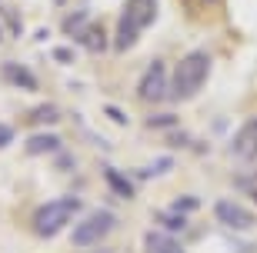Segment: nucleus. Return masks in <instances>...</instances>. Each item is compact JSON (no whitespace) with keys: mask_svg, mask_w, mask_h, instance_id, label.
Masks as SVG:
<instances>
[{"mask_svg":"<svg viewBox=\"0 0 257 253\" xmlns=\"http://www.w3.org/2000/svg\"><path fill=\"white\" fill-rule=\"evenodd\" d=\"M0 77H4L7 84L20 87V90H37V87H40V80L30 74L24 64H4V67H0Z\"/></svg>","mask_w":257,"mask_h":253,"instance_id":"nucleus-8","label":"nucleus"},{"mask_svg":"<svg viewBox=\"0 0 257 253\" xmlns=\"http://www.w3.org/2000/svg\"><path fill=\"white\" fill-rule=\"evenodd\" d=\"M157 253H184V246L177 243V240H167V243H164V246H161Z\"/></svg>","mask_w":257,"mask_h":253,"instance_id":"nucleus-21","label":"nucleus"},{"mask_svg":"<svg viewBox=\"0 0 257 253\" xmlns=\"http://www.w3.org/2000/svg\"><path fill=\"white\" fill-rule=\"evenodd\" d=\"M77 40H80L90 54H104L107 50V34H104L100 24H84V30H77Z\"/></svg>","mask_w":257,"mask_h":253,"instance_id":"nucleus-9","label":"nucleus"},{"mask_svg":"<svg viewBox=\"0 0 257 253\" xmlns=\"http://www.w3.org/2000/svg\"><path fill=\"white\" fill-rule=\"evenodd\" d=\"M157 223H161L164 230H181V226L187 223V216L174 213V210H164V213H157Z\"/></svg>","mask_w":257,"mask_h":253,"instance_id":"nucleus-14","label":"nucleus"},{"mask_svg":"<svg viewBox=\"0 0 257 253\" xmlns=\"http://www.w3.org/2000/svg\"><path fill=\"white\" fill-rule=\"evenodd\" d=\"M167 240H171L167 233H147V253H157Z\"/></svg>","mask_w":257,"mask_h":253,"instance_id":"nucleus-16","label":"nucleus"},{"mask_svg":"<svg viewBox=\"0 0 257 253\" xmlns=\"http://www.w3.org/2000/svg\"><path fill=\"white\" fill-rule=\"evenodd\" d=\"M207 74H210V57L204 50L187 54L171 77V100H191V97H197L200 87L207 84Z\"/></svg>","mask_w":257,"mask_h":253,"instance_id":"nucleus-2","label":"nucleus"},{"mask_svg":"<svg viewBox=\"0 0 257 253\" xmlns=\"http://www.w3.org/2000/svg\"><path fill=\"white\" fill-rule=\"evenodd\" d=\"M80 24H87V14H74V17H67L64 20V30H67V34H77Z\"/></svg>","mask_w":257,"mask_h":253,"instance_id":"nucleus-17","label":"nucleus"},{"mask_svg":"<svg viewBox=\"0 0 257 253\" xmlns=\"http://www.w3.org/2000/svg\"><path fill=\"white\" fill-rule=\"evenodd\" d=\"M234 153L240 160H257V117L234 133Z\"/></svg>","mask_w":257,"mask_h":253,"instance_id":"nucleus-7","label":"nucleus"},{"mask_svg":"<svg viewBox=\"0 0 257 253\" xmlns=\"http://www.w3.org/2000/svg\"><path fill=\"white\" fill-rule=\"evenodd\" d=\"M154 20H157V0H124V10L114 27V50L117 54L131 50Z\"/></svg>","mask_w":257,"mask_h":253,"instance_id":"nucleus-1","label":"nucleus"},{"mask_svg":"<svg viewBox=\"0 0 257 253\" xmlns=\"http://www.w3.org/2000/svg\"><path fill=\"white\" fill-rule=\"evenodd\" d=\"M171 167H174V160H171V157H161L157 163H147V167H141V170H137V177H141V180H151V177H157V173H167Z\"/></svg>","mask_w":257,"mask_h":253,"instance_id":"nucleus-13","label":"nucleus"},{"mask_svg":"<svg viewBox=\"0 0 257 253\" xmlns=\"http://www.w3.org/2000/svg\"><path fill=\"white\" fill-rule=\"evenodd\" d=\"M10 140H14V130H10L7 123H0V147H7Z\"/></svg>","mask_w":257,"mask_h":253,"instance_id":"nucleus-20","label":"nucleus"},{"mask_svg":"<svg viewBox=\"0 0 257 253\" xmlns=\"http://www.w3.org/2000/svg\"><path fill=\"white\" fill-rule=\"evenodd\" d=\"M34 127H47V123H57L60 120V107H54V103H40L37 110H30L27 117Z\"/></svg>","mask_w":257,"mask_h":253,"instance_id":"nucleus-12","label":"nucleus"},{"mask_svg":"<svg viewBox=\"0 0 257 253\" xmlns=\"http://www.w3.org/2000/svg\"><path fill=\"white\" fill-rule=\"evenodd\" d=\"M191 4H204V7H210V4H217V0H191Z\"/></svg>","mask_w":257,"mask_h":253,"instance_id":"nucleus-22","label":"nucleus"},{"mask_svg":"<svg viewBox=\"0 0 257 253\" xmlns=\"http://www.w3.org/2000/svg\"><path fill=\"white\" fill-rule=\"evenodd\" d=\"M151 127H174V113H157V117H151Z\"/></svg>","mask_w":257,"mask_h":253,"instance_id":"nucleus-19","label":"nucleus"},{"mask_svg":"<svg viewBox=\"0 0 257 253\" xmlns=\"http://www.w3.org/2000/svg\"><path fill=\"white\" fill-rule=\"evenodd\" d=\"M171 210H174V213H181V210H197V197H181Z\"/></svg>","mask_w":257,"mask_h":253,"instance_id":"nucleus-18","label":"nucleus"},{"mask_svg":"<svg viewBox=\"0 0 257 253\" xmlns=\"http://www.w3.org/2000/svg\"><path fill=\"white\" fill-rule=\"evenodd\" d=\"M114 213H107V210H94V213H87L74 230V243L77 246H90V243H100L110 230H114Z\"/></svg>","mask_w":257,"mask_h":253,"instance_id":"nucleus-4","label":"nucleus"},{"mask_svg":"<svg viewBox=\"0 0 257 253\" xmlns=\"http://www.w3.org/2000/svg\"><path fill=\"white\" fill-rule=\"evenodd\" d=\"M54 150H60L57 133H34L27 140V153H54Z\"/></svg>","mask_w":257,"mask_h":253,"instance_id":"nucleus-11","label":"nucleus"},{"mask_svg":"<svg viewBox=\"0 0 257 253\" xmlns=\"http://www.w3.org/2000/svg\"><path fill=\"white\" fill-rule=\"evenodd\" d=\"M237 187L247 193L250 200L257 203V173H247V177H237Z\"/></svg>","mask_w":257,"mask_h":253,"instance_id":"nucleus-15","label":"nucleus"},{"mask_svg":"<svg viewBox=\"0 0 257 253\" xmlns=\"http://www.w3.org/2000/svg\"><path fill=\"white\" fill-rule=\"evenodd\" d=\"M74 213H80V200H77V197L50 200V203H44L37 213H34V233H37V236L60 233V226H67V220H70Z\"/></svg>","mask_w":257,"mask_h":253,"instance_id":"nucleus-3","label":"nucleus"},{"mask_svg":"<svg viewBox=\"0 0 257 253\" xmlns=\"http://www.w3.org/2000/svg\"><path fill=\"white\" fill-rule=\"evenodd\" d=\"M171 94V84H167V67H164V60H154L147 70H144L141 84H137V97L147 103H157L164 100V97Z\"/></svg>","mask_w":257,"mask_h":253,"instance_id":"nucleus-5","label":"nucleus"},{"mask_svg":"<svg viewBox=\"0 0 257 253\" xmlns=\"http://www.w3.org/2000/svg\"><path fill=\"white\" fill-rule=\"evenodd\" d=\"M214 213H217V220L224 226H230V230H247V226H254V216L240 203H234V200H217Z\"/></svg>","mask_w":257,"mask_h":253,"instance_id":"nucleus-6","label":"nucleus"},{"mask_svg":"<svg viewBox=\"0 0 257 253\" xmlns=\"http://www.w3.org/2000/svg\"><path fill=\"white\" fill-rule=\"evenodd\" d=\"M57 4H64V0H57Z\"/></svg>","mask_w":257,"mask_h":253,"instance_id":"nucleus-23","label":"nucleus"},{"mask_svg":"<svg viewBox=\"0 0 257 253\" xmlns=\"http://www.w3.org/2000/svg\"><path fill=\"white\" fill-rule=\"evenodd\" d=\"M104 180L110 183V190H114L117 197H124V200H131V197H134V183L124 177V173H120V170H114V167H110V163L104 167Z\"/></svg>","mask_w":257,"mask_h":253,"instance_id":"nucleus-10","label":"nucleus"}]
</instances>
